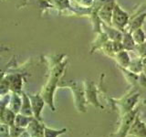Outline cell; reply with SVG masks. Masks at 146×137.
Listing matches in <instances>:
<instances>
[{
	"mask_svg": "<svg viewBox=\"0 0 146 137\" xmlns=\"http://www.w3.org/2000/svg\"><path fill=\"white\" fill-rule=\"evenodd\" d=\"M6 79L8 81L9 89L12 92H16L18 94L22 93V86H23V75L19 73L10 74L6 76Z\"/></svg>",
	"mask_w": 146,
	"mask_h": 137,
	"instance_id": "30bf717a",
	"label": "cell"
},
{
	"mask_svg": "<svg viewBox=\"0 0 146 137\" xmlns=\"http://www.w3.org/2000/svg\"><path fill=\"white\" fill-rule=\"evenodd\" d=\"M25 131V128H21L19 126L13 124L9 126V137H20Z\"/></svg>",
	"mask_w": 146,
	"mask_h": 137,
	"instance_id": "7402d4cb",
	"label": "cell"
},
{
	"mask_svg": "<svg viewBox=\"0 0 146 137\" xmlns=\"http://www.w3.org/2000/svg\"><path fill=\"white\" fill-rule=\"evenodd\" d=\"M0 137H9V125L0 123Z\"/></svg>",
	"mask_w": 146,
	"mask_h": 137,
	"instance_id": "cb8c5ba5",
	"label": "cell"
},
{
	"mask_svg": "<svg viewBox=\"0 0 146 137\" xmlns=\"http://www.w3.org/2000/svg\"><path fill=\"white\" fill-rule=\"evenodd\" d=\"M127 70L136 73V74H140L143 71V65H141V58L138 59H134V61H131V63Z\"/></svg>",
	"mask_w": 146,
	"mask_h": 137,
	"instance_id": "ffe728a7",
	"label": "cell"
},
{
	"mask_svg": "<svg viewBox=\"0 0 146 137\" xmlns=\"http://www.w3.org/2000/svg\"><path fill=\"white\" fill-rule=\"evenodd\" d=\"M131 35H132V38H133V40L135 41L136 45L141 44V43H143L144 41H146V37H145L143 30L141 29V27L135 29L134 31H132Z\"/></svg>",
	"mask_w": 146,
	"mask_h": 137,
	"instance_id": "44dd1931",
	"label": "cell"
},
{
	"mask_svg": "<svg viewBox=\"0 0 146 137\" xmlns=\"http://www.w3.org/2000/svg\"><path fill=\"white\" fill-rule=\"evenodd\" d=\"M84 87H85V96L87 100V103H90L91 105H93L96 108H100L102 109L103 106L98 100L97 96V88L94 84V82L86 80L84 81Z\"/></svg>",
	"mask_w": 146,
	"mask_h": 137,
	"instance_id": "8992f818",
	"label": "cell"
},
{
	"mask_svg": "<svg viewBox=\"0 0 146 137\" xmlns=\"http://www.w3.org/2000/svg\"><path fill=\"white\" fill-rule=\"evenodd\" d=\"M141 65H143V72L146 75V58H141Z\"/></svg>",
	"mask_w": 146,
	"mask_h": 137,
	"instance_id": "d4e9b609",
	"label": "cell"
},
{
	"mask_svg": "<svg viewBox=\"0 0 146 137\" xmlns=\"http://www.w3.org/2000/svg\"><path fill=\"white\" fill-rule=\"evenodd\" d=\"M44 126L45 124L36 119L33 118V120L26 128V131L29 132L31 137H43L44 136Z\"/></svg>",
	"mask_w": 146,
	"mask_h": 137,
	"instance_id": "8fae6325",
	"label": "cell"
},
{
	"mask_svg": "<svg viewBox=\"0 0 146 137\" xmlns=\"http://www.w3.org/2000/svg\"><path fill=\"white\" fill-rule=\"evenodd\" d=\"M62 86H68L72 90L74 103L76 109L80 112H86L87 100L85 96V87L84 83L79 81H68Z\"/></svg>",
	"mask_w": 146,
	"mask_h": 137,
	"instance_id": "3957f363",
	"label": "cell"
},
{
	"mask_svg": "<svg viewBox=\"0 0 146 137\" xmlns=\"http://www.w3.org/2000/svg\"><path fill=\"white\" fill-rule=\"evenodd\" d=\"M66 64H67L66 61H59L55 64L51 71H50L48 80L47 81V83L43 87V89L40 92V95L43 97L45 102L48 105L49 108L53 112L55 111L54 94L58 87V81L60 80L61 76L63 75L64 71H65Z\"/></svg>",
	"mask_w": 146,
	"mask_h": 137,
	"instance_id": "6da1fadb",
	"label": "cell"
},
{
	"mask_svg": "<svg viewBox=\"0 0 146 137\" xmlns=\"http://www.w3.org/2000/svg\"><path fill=\"white\" fill-rule=\"evenodd\" d=\"M137 51H138L139 55L141 56V58H146V41H144L143 43L136 45Z\"/></svg>",
	"mask_w": 146,
	"mask_h": 137,
	"instance_id": "603a6c76",
	"label": "cell"
},
{
	"mask_svg": "<svg viewBox=\"0 0 146 137\" xmlns=\"http://www.w3.org/2000/svg\"><path fill=\"white\" fill-rule=\"evenodd\" d=\"M129 135L133 137H146V123L141 121L139 116V112L130 128Z\"/></svg>",
	"mask_w": 146,
	"mask_h": 137,
	"instance_id": "ba28073f",
	"label": "cell"
},
{
	"mask_svg": "<svg viewBox=\"0 0 146 137\" xmlns=\"http://www.w3.org/2000/svg\"><path fill=\"white\" fill-rule=\"evenodd\" d=\"M16 115L17 114L15 112L7 107L2 113V116H1V119H0V121H1V122L5 123V124H7L9 126H11L14 124V122H15Z\"/></svg>",
	"mask_w": 146,
	"mask_h": 137,
	"instance_id": "9a60e30c",
	"label": "cell"
},
{
	"mask_svg": "<svg viewBox=\"0 0 146 137\" xmlns=\"http://www.w3.org/2000/svg\"><path fill=\"white\" fill-rule=\"evenodd\" d=\"M138 112L139 109H135L121 115L118 125V129L116 130V132H114L113 134L110 135V137H126L127 135H129L130 128Z\"/></svg>",
	"mask_w": 146,
	"mask_h": 137,
	"instance_id": "277c9868",
	"label": "cell"
},
{
	"mask_svg": "<svg viewBox=\"0 0 146 137\" xmlns=\"http://www.w3.org/2000/svg\"><path fill=\"white\" fill-rule=\"evenodd\" d=\"M114 58H115L116 61L119 65H120V67H121L123 68H127L129 67L130 63H131V58L125 49H123L121 51L116 53L114 55Z\"/></svg>",
	"mask_w": 146,
	"mask_h": 137,
	"instance_id": "5bb4252c",
	"label": "cell"
},
{
	"mask_svg": "<svg viewBox=\"0 0 146 137\" xmlns=\"http://www.w3.org/2000/svg\"><path fill=\"white\" fill-rule=\"evenodd\" d=\"M21 97H22V105H21V109H20V112L19 113L23 114V115H26V116L34 117L33 116V112H32L30 99L29 97V95L22 91Z\"/></svg>",
	"mask_w": 146,
	"mask_h": 137,
	"instance_id": "7c38bea8",
	"label": "cell"
},
{
	"mask_svg": "<svg viewBox=\"0 0 146 137\" xmlns=\"http://www.w3.org/2000/svg\"><path fill=\"white\" fill-rule=\"evenodd\" d=\"M121 43L125 50H132L136 48V43L133 40L131 33H130V32H126L122 35Z\"/></svg>",
	"mask_w": 146,
	"mask_h": 137,
	"instance_id": "e0dca14e",
	"label": "cell"
},
{
	"mask_svg": "<svg viewBox=\"0 0 146 137\" xmlns=\"http://www.w3.org/2000/svg\"><path fill=\"white\" fill-rule=\"evenodd\" d=\"M20 95L21 94L12 92V94L10 95V99H9V109L16 114L20 112L22 105V97H20Z\"/></svg>",
	"mask_w": 146,
	"mask_h": 137,
	"instance_id": "4fadbf2b",
	"label": "cell"
},
{
	"mask_svg": "<svg viewBox=\"0 0 146 137\" xmlns=\"http://www.w3.org/2000/svg\"><path fill=\"white\" fill-rule=\"evenodd\" d=\"M145 17H146V13L140 14V15H138L137 17H135L133 18V19H132L131 22H129V24H128L130 30H129V31H127V32H130V33H131V32H132V31H134L135 29H140V27H141V25L143 24Z\"/></svg>",
	"mask_w": 146,
	"mask_h": 137,
	"instance_id": "2e32d148",
	"label": "cell"
},
{
	"mask_svg": "<svg viewBox=\"0 0 146 137\" xmlns=\"http://www.w3.org/2000/svg\"><path fill=\"white\" fill-rule=\"evenodd\" d=\"M114 6H115V4H114L113 1H111L102 5L98 10L99 18L108 25H111V17Z\"/></svg>",
	"mask_w": 146,
	"mask_h": 137,
	"instance_id": "9c48e42d",
	"label": "cell"
},
{
	"mask_svg": "<svg viewBox=\"0 0 146 137\" xmlns=\"http://www.w3.org/2000/svg\"><path fill=\"white\" fill-rule=\"evenodd\" d=\"M140 93L137 91V88H133L132 87L131 90L127 92L123 97L121 99H114L113 104L118 106L119 110H120V114L121 116L129 112L132 110H134V106L136 103L138 102Z\"/></svg>",
	"mask_w": 146,
	"mask_h": 137,
	"instance_id": "7a4b0ae2",
	"label": "cell"
},
{
	"mask_svg": "<svg viewBox=\"0 0 146 137\" xmlns=\"http://www.w3.org/2000/svg\"><path fill=\"white\" fill-rule=\"evenodd\" d=\"M67 128H62V129L56 130V129H51L47 126H44V137H58L63 134L67 132Z\"/></svg>",
	"mask_w": 146,
	"mask_h": 137,
	"instance_id": "d6986e66",
	"label": "cell"
},
{
	"mask_svg": "<svg viewBox=\"0 0 146 137\" xmlns=\"http://www.w3.org/2000/svg\"><path fill=\"white\" fill-rule=\"evenodd\" d=\"M30 99L32 112H33V116L35 119L42 122V118H41V112L45 106V100L40 93L38 94H27Z\"/></svg>",
	"mask_w": 146,
	"mask_h": 137,
	"instance_id": "52a82bcc",
	"label": "cell"
},
{
	"mask_svg": "<svg viewBox=\"0 0 146 137\" xmlns=\"http://www.w3.org/2000/svg\"><path fill=\"white\" fill-rule=\"evenodd\" d=\"M34 117H29V116H26L23 115L21 113H17L16 115V119H15V122L14 124L17 126H19L21 128H26L29 126V124L30 123V122L33 120Z\"/></svg>",
	"mask_w": 146,
	"mask_h": 137,
	"instance_id": "ac0fdd59",
	"label": "cell"
},
{
	"mask_svg": "<svg viewBox=\"0 0 146 137\" xmlns=\"http://www.w3.org/2000/svg\"><path fill=\"white\" fill-rule=\"evenodd\" d=\"M111 24L115 27V29L123 30L129 24V15L128 13L122 10L121 7L116 5L114 6L112 17H111Z\"/></svg>",
	"mask_w": 146,
	"mask_h": 137,
	"instance_id": "5b68a950",
	"label": "cell"
}]
</instances>
